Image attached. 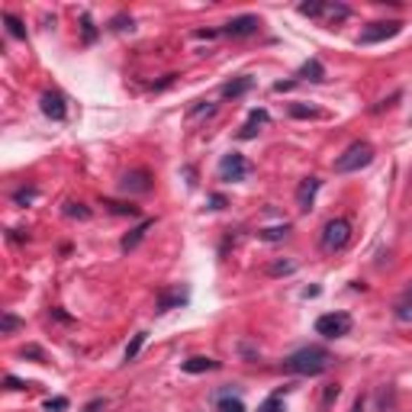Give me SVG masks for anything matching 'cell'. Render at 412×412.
I'll use <instances>...</instances> for the list:
<instances>
[{"instance_id":"6da1fadb","label":"cell","mask_w":412,"mask_h":412,"mask_svg":"<svg viewBox=\"0 0 412 412\" xmlns=\"http://www.w3.org/2000/svg\"><path fill=\"white\" fill-rule=\"evenodd\" d=\"M328 364H332V354H328L326 348H319V345L300 348V352H293L290 358H287V367L300 377H316V374H322V371H328Z\"/></svg>"},{"instance_id":"7a4b0ae2","label":"cell","mask_w":412,"mask_h":412,"mask_svg":"<svg viewBox=\"0 0 412 412\" xmlns=\"http://www.w3.org/2000/svg\"><path fill=\"white\" fill-rule=\"evenodd\" d=\"M371 161H374V146H371V142H352V146L335 158V171L338 174H354V171L367 168Z\"/></svg>"},{"instance_id":"3957f363","label":"cell","mask_w":412,"mask_h":412,"mask_svg":"<svg viewBox=\"0 0 412 412\" xmlns=\"http://www.w3.org/2000/svg\"><path fill=\"white\" fill-rule=\"evenodd\" d=\"M300 13L309 16V20H322V23L335 26L342 20H348L352 10L345 7V4H322V0H313V4H300Z\"/></svg>"},{"instance_id":"277c9868","label":"cell","mask_w":412,"mask_h":412,"mask_svg":"<svg viewBox=\"0 0 412 412\" xmlns=\"http://www.w3.org/2000/svg\"><path fill=\"white\" fill-rule=\"evenodd\" d=\"M348 238H352V226H348V219H332L326 222V229H322V252H342L345 245H348Z\"/></svg>"},{"instance_id":"5b68a950","label":"cell","mask_w":412,"mask_h":412,"mask_svg":"<svg viewBox=\"0 0 412 412\" xmlns=\"http://www.w3.org/2000/svg\"><path fill=\"white\" fill-rule=\"evenodd\" d=\"M403 23L399 20H390V23H367L358 36V46H377V42H387V39L399 36Z\"/></svg>"},{"instance_id":"8992f818","label":"cell","mask_w":412,"mask_h":412,"mask_svg":"<svg viewBox=\"0 0 412 412\" xmlns=\"http://www.w3.org/2000/svg\"><path fill=\"white\" fill-rule=\"evenodd\" d=\"M248 174H252V165L245 161V155H238V152L222 155V161H219V181L236 184V181H245Z\"/></svg>"},{"instance_id":"52a82bcc","label":"cell","mask_w":412,"mask_h":412,"mask_svg":"<svg viewBox=\"0 0 412 412\" xmlns=\"http://www.w3.org/2000/svg\"><path fill=\"white\" fill-rule=\"evenodd\" d=\"M316 332L326 338H345L352 332V316L348 313H326L316 319Z\"/></svg>"},{"instance_id":"ba28073f","label":"cell","mask_w":412,"mask_h":412,"mask_svg":"<svg viewBox=\"0 0 412 412\" xmlns=\"http://www.w3.org/2000/svg\"><path fill=\"white\" fill-rule=\"evenodd\" d=\"M261 20L252 13H245V16H236V20H229V23L222 26V32L226 36H252V32H258Z\"/></svg>"},{"instance_id":"9c48e42d","label":"cell","mask_w":412,"mask_h":412,"mask_svg":"<svg viewBox=\"0 0 412 412\" xmlns=\"http://www.w3.org/2000/svg\"><path fill=\"white\" fill-rule=\"evenodd\" d=\"M316 193H319V177H306V181L300 184V191H297V210L300 213H309V210H313Z\"/></svg>"},{"instance_id":"30bf717a","label":"cell","mask_w":412,"mask_h":412,"mask_svg":"<svg viewBox=\"0 0 412 412\" xmlns=\"http://www.w3.org/2000/svg\"><path fill=\"white\" fill-rule=\"evenodd\" d=\"M120 187L126 193H148L152 191V177H148V171H129V174L120 181Z\"/></svg>"},{"instance_id":"8fae6325","label":"cell","mask_w":412,"mask_h":412,"mask_svg":"<svg viewBox=\"0 0 412 412\" xmlns=\"http://www.w3.org/2000/svg\"><path fill=\"white\" fill-rule=\"evenodd\" d=\"M42 113L52 116V120H65L68 116V107H65V97L61 94H42Z\"/></svg>"},{"instance_id":"7c38bea8","label":"cell","mask_w":412,"mask_h":412,"mask_svg":"<svg viewBox=\"0 0 412 412\" xmlns=\"http://www.w3.org/2000/svg\"><path fill=\"white\" fill-rule=\"evenodd\" d=\"M264 122H267V110H252V113H248V122H245L242 132H238V139H255Z\"/></svg>"},{"instance_id":"4fadbf2b","label":"cell","mask_w":412,"mask_h":412,"mask_svg":"<svg viewBox=\"0 0 412 412\" xmlns=\"http://www.w3.org/2000/svg\"><path fill=\"white\" fill-rule=\"evenodd\" d=\"M152 226H155L152 219H146V222H142V226H136V229H132L129 236L122 238V245H120V248H122V252H132V248H136V245L142 242V238H146V232L152 229Z\"/></svg>"},{"instance_id":"5bb4252c","label":"cell","mask_w":412,"mask_h":412,"mask_svg":"<svg viewBox=\"0 0 412 412\" xmlns=\"http://www.w3.org/2000/svg\"><path fill=\"white\" fill-rule=\"evenodd\" d=\"M300 77H309V81H326V68H322V61L309 58L303 68H300Z\"/></svg>"},{"instance_id":"9a60e30c","label":"cell","mask_w":412,"mask_h":412,"mask_svg":"<svg viewBox=\"0 0 412 412\" xmlns=\"http://www.w3.org/2000/svg\"><path fill=\"white\" fill-rule=\"evenodd\" d=\"M252 84H255L252 77H238V81H229V84L222 87V97H242V94L248 91Z\"/></svg>"},{"instance_id":"2e32d148","label":"cell","mask_w":412,"mask_h":412,"mask_svg":"<svg viewBox=\"0 0 412 412\" xmlns=\"http://www.w3.org/2000/svg\"><path fill=\"white\" fill-rule=\"evenodd\" d=\"M216 361L213 358H191V361H184V371L187 374H203V371H213Z\"/></svg>"},{"instance_id":"e0dca14e","label":"cell","mask_w":412,"mask_h":412,"mask_svg":"<svg viewBox=\"0 0 412 412\" xmlns=\"http://www.w3.org/2000/svg\"><path fill=\"white\" fill-rule=\"evenodd\" d=\"M4 23H7V30H10V36H13V39H26V26L20 23V16L4 13Z\"/></svg>"},{"instance_id":"ac0fdd59","label":"cell","mask_w":412,"mask_h":412,"mask_svg":"<svg viewBox=\"0 0 412 412\" xmlns=\"http://www.w3.org/2000/svg\"><path fill=\"white\" fill-rule=\"evenodd\" d=\"M397 316H399L403 322H406V319H412V287L403 293V297H399V303H397Z\"/></svg>"},{"instance_id":"d6986e66","label":"cell","mask_w":412,"mask_h":412,"mask_svg":"<svg viewBox=\"0 0 412 412\" xmlns=\"http://www.w3.org/2000/svg\"><path fill=\"white\" fill-rule=\"evenodd\" d=\"M287 232H290V226H287V222H283V226H271V229H261L258 236L264 238V242H281V238L287 236Z\"/></svg>"},{"instance_id":"ffe728a7","label":"cell","mask_w":412,"mask_h":412,"mask_svg":"<svg viewBox=\"0 0 412 412\" xmlns=\"http://www.w3.org/2000/svg\"><path fill=\"white\" fill-rule=\"evenodd\" d=\"M146 335H148V332H136V338H132V342L126 345V361H136V358H139L142 345H146Z\"/></svg>"},{"instance_id":"44dd1931","label":"cell","mask_w":412,"mask_h":412,"mask_svg":"<svg viewBox=\"0 0 412 412\" xmlns=\"http://www.w3.org/2000/svg\"><path fill=\"white\" fill-rule=\"evenodd\" d=\"M216 409H219V412H245V403H242V399H232V397H219Z\"/></svg>"},{"instance_id":"7402d4cb","label":"cell","mask_w":412,"mask_h":412,"mask_svg":"<svg viewBox=\"0 0 412 412\" xmlns=\"http://www.w3.org/2000/svg\"><path fill=\"white\" fill-rule=\"evenodd\" d=\"M290 113L297 116V120H319V116H322L319 110H313V107H300V103H293Z\"/></svg>"},{"instance_id":"603a6c76","label":"cell","mask_w":412,"mask_h":412,"mask_svg":"<svg viewBox=\"0 0 412 412\" xmlns=\"http://www.w3.org/2000/svg\"><path fill=\"white\" fill-rule=\"evenodd\" d=\"M65 216H77V219H91V210L84 203H65Z\"/></svg>"},{"instance_id":"cb8c5ba5","label":"cell","mask_w":412,"mask_h":412,"mask_svg":"<svg viewBox=\"0 0 412 412\" xmlns=\"http://www.w3.org/2000/svg\"><path fill=\"white\" fill-rule=\"evenodd\" d=\"M181 303H187V293H174V297H165L158 303V313H168L171 306H181Z\"/></svg>"},{"instance_id":"d4e9b609","label":"cell","mask_w":412,"mask_h":412,"mask_svg":"<svg viewBox=\"0 0 412 412\" xmlns=\"http://www.w3.org/2000/svg\"><path fill=\"white\" fill-rule=\"evenodd\" d=\"M23 326V322L16 319V316H10V313H4V319H0V332L4 335H10V332H16V328Z\"/></svg>"},{"instance_id":"484cf974","label":"cell","mask_w":412,"mask_h":412,"mask_svg":"<svg viewBox=\"0 0 412 412\" xmlns=\"http://www.w3.org/2000/svg\"><path fill=\"white\" fill-rule=\"evenodd\" d=\"M258 412H283V399L281 397H267L264 403L258 406Z\"/></svg>"},{"instance_id":"4316f807","label":"cell","mask_w":412,"mask_h":412,"mask_svg":"<svg viewBox=\"0 0 412 412\" xmlns=\"http://www.w3.org/2000/svg\"><path fill=\"white\" fill-rule=\"evenodd\" d=\"M107 206H110V210H113V213H120V216H126V213H129V216H136V213H139L136 206H126V203H116V200H107Z\"/></svg>"},{"instance_id":"83f0119b","label":"cell","mask_w":412,"mask_h":412,"mask_svg":"<svg viewBox=\"0 0 412 412\" xmlns=\"http://www.w3.org/2000/svg\"><path fill=\"white\" fill-rule=\"evenodd\" d=\"M32 197H36V191H20L16 193V203H32Z\"/></svg>"},{"instance_id":"f1b7e54d","label":"cell","mask_w":412,"mask_h":412,"mask_svg":"<svg viewBox=\"0 0 412 412\" xmlns=\"http://www.w3.org/2000/svg\"><path fill=\"white\" fill-rule=\"evenodd\" d=\"M65 406H68V399H61V397H58V399H49V403H46V409L52 412V409H65Z\"/></svg>"},{"instance_id":"f546056e","label":"cell","mask_w":412,"mask_h":412,"mask_svg":"<svg viewBox=\"0 0 412 412\" xmlns=\"http://www.w3.org/2000/svg\"><path fill=\"white\" fill-rule=\"evenodd\" d=\"M293 271V264H287V261H283V264H274L271 267V274H290Z\"/></svg>"},{"instance_id":"4dcf8cb0","label":"cell","mask_w":412,"mask_h":412,"mask_svg":"<svg viewBox=\"0 0 412 412\" xmlns=\"http://www.w3.org/2000/svg\"><path fill=\"white\" fill-rule=\"evenodd\" d=\"M4 383H7V390H26V383H23V380H16V377H7Z\"/></svg>"},{"instance_id":"1f68e13d","label":"cell","mask_w":412,"mask_h":412,"mask_svg":"<svg viewBox=\"0 0 412 412\" xmlns=\"http://www.w3.org/2000/svg\"><path fill=\"white\" fill-rule=\"evenodd\" d=\"M113 30H126V16H116V20H113Z\"/></svg>"}]
</instances>
